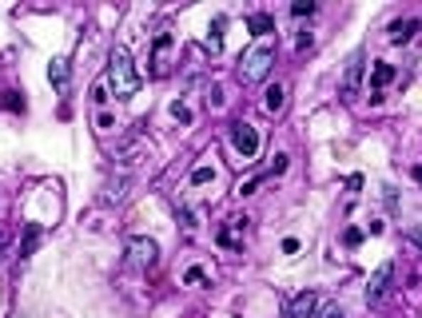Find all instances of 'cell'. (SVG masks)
<instances>
[{"label":"cell","mask_w":422,"mask_h":318,"mask_svg":"<svg viewBox=\"0 0 422 318\" xmlns=\"http://www.w3.org/2000/svg\"><path fill=\"white\" fill-rule=\"evenodd\" d=\"M422 28V20H414V16H406V20H394L391 24V32H386V40L391 44H411L414 40V32Z\"/></svg>","instance_id":"obj_8"},{"label":"cell","mask_w":422,"mask_h":318,"mask_svg":"<svg viewBox=\"0 0 422 318\" xmlns=\"http://www.w3.org/2000/svg\"><path fill=\"white\" fill-rule=\"evenodd\" d=\"M391 80H394V64H382V60H379V64H374V72H371V96H379V88H386V84H391Z\"/></svg>","instance_id":"obj_11"},{"label":"cell","mask_w":422,"mask_h":318,"mask_svg":"<svg viewBox=\"0 0 422 318\" xmlns=\"http://www.w3.org/2000/svg\"><path fill=\"white\" fill-rule=\"evenodd\" d=\"M291 12H295V16H311V12H315V4H311V0H295V4H291Z\"/></svg>","instance_id":"obj_18"},{"label":"cell","mask_w":422,"mask_h":318,"mask_svg":"<svg viewBox=\"0 0 422 318\" xmlns=\"http://www.w3.org/2000/svg\"><path fill=\"white\" fill-rule=\"evenodd\" d=\"M247 28L259 32V40H263L267 32H275V20H271V16H247Z\"/></svg>","instance_id":"obj_15"},{"label":"cell","mask_w":422,"mask_h":318,"mask_svg":"<svg viewBox=\"0 0 422 318\" xmlns=\"http://www.w3.org/2000/svg\"><path fill=\"white\" fill-rule=\"evenodd\" d=\"M283 168H287V155H283V151H279V155H275V163H271V175H279Z\"/></svg>","instance_id":"obj_24"},{"label":"cell","mask_w":422,"mask_h":318,"mask_svg":"<svg viewBox=\"0 0 422 318\" xmlns=\"http://www.w3.org/2000/svg\"><path fill=\"white\" fill-rule=\"evenodd\" d=\"M414 179H418V183H422V163H418V168H414Z\"/></svg>","instance_id":"obj_26"},{"label":"cell","mask_w":422,"mask_h":318,"mask_svg":"<svg viewBox=\"0 0 422 318\" xmlns=\"http://www.w3.org/2000/svg\"><path fill=\"white\" fill-rule=\"evenodd\" d=\"M315 314H319V295L315 290H299L287 302V318H315Z\"/></svg>","instance_id":"obj_7"},{"label":"cell","mask_w":422,"mask_h":318,"mask_svg":"<svg viewBox=\"0 0 422 318\" xmlns=\"http://www.w3.org/2000/svg\"><path fill=\"white\" fill-rule=\"evenodd\" d=\"M359 88H362V52H355L351 60H347V72H342V96L347 99H355L359 96Z\"/></svg>","instance_id":"obj_6"},{"label":"cell","mask_w":422,"mask_h":318,"mask_svg":"<svg viewBox=\"0 0 422 318\" xmlns=\"http://www.w3.org/2000/svg\"><path fill=\"white\" fill-rule=\"evenodd\" d=\"M359 243H362V231L351 227V231H347V247H359Z\"/></svg>","instance_id":"obj_22"},{"label":"cell","mask_w":422,"mask_h":318,"mask_svg":"<svg viewBox=\"0 0 422 318\" xmlns=\"http://www.w3.org/2000/svg\"><path fill=\"white\" fill-rule=\"evenodd\" d=\"M128 258L136 263V267H156L160 263V247L151 243V238H144V235H136V238H128Z\"/></svg>","instance_id":"obj_4"},{"label":"cell","mask_w":422,"mask_h":318,"mask_svg":"<svg viewBox=\"0 0 422 318\" xmlns=\"http://www.w3.org/2000/svg\"><path fill=\"white\" fill-rule=\"evenodd\" d=\"M108 88L120 99H128V96L140 92V76H136V64H131L128 48H112V56H108Z\"/></svg>","instance_id":"obj_2"},{"label":"cell","mask_w":422,"mask_h":318,"mask_svg":"<svg viewBox=\"0 0 422 318\" xmlns=\"http://www.w3.org/2000/svg\"><path fill=\"white\" fill-rule=\"evenodd\" d=\"M283 104H287V88H283V84H275V88H267V92H263V108L271 111V116H279V111H283Z\"/></svg>","instance_id":"obj_9"},{"label":"cell","mask_w":422,"mask_h":318,"mask_svg":"<svg viewBox=\"0 0 422 318\" xmlns=\"http://www.w3.org/2000/svg\"><path fill=\"white\" fill-rule=\"evenodd\" d=\"M183 278H188V283H203V270H200V267H191Z\"/></svg>","instance_id":"obj_25"},{"label":"cell","mask_w":422,"mask_h":318,"mask_svg":"<svg viewBox=\"0 0 422 318\" xmlns=\"http://www.w3.org/2000/svg\"><path fill=\"white\" fill-rule=\"evenodd\" d=\"M4 108H9V111H24V99H21V92H4Z\"/></svg>","instance_id":"obj_17"},{"label":"cell","mask_w":422,"mask_h":318,"mask_svg":"<svg viewBox=\"0 0 422 318\" xmlns=\"http://www.w3.org/2000/svg\"><path fill=\"white\" fill-rule=\"evenodd\" d=\"M391 278H394V263H382V267L371 275V283H367V302H371V307L386 298V290H391Z\"/></svg>","instance_id":"obj_5"},{"label":"cell","mask_w":422,"mask_h":318,"mask_svg":"<svg viewBox=\"0 0 422 318\" xmlns=\"http://www.w3.org/2000/svg\"><path fill=\"white\" fill-rule=\"evenodd\" d=\"M275 36H263V40H255L251 48L239 56V80L243 84H259L267 72H271V64H275Z\"/></svg>","instance_id":"obj_1"},{"label":"cell","mask_w":422,"mask_h":318,"mask_svg":"<svg viewBox=\"0 0 422 318\" xmlns=\"http://www.w3.org/2000/svg\"><path fill=\"white\" fill-rule=\"evenodd\" d=\"M211 179H215V171H211V168H195V171H191V187H203V183H211Z\"/></svg>","instance_id":"obj_16"},{"label":"cell","mask_w":422,"mask_h":318,"mask_svg":"<svg viewBox=\"0 0 422 318\" xmlns=\"http://www.w3.org/2000/svg\"><path fill=\"white\" fill-rule=\"evenodd\" d=\"M315 318H342V310H339V307H323Z\"/></svg>","instance_id":"obj_23"},{"label":"cell","mask_w":422,"mask_h":318,"mask_svg":"<svg viewBox=\"0 0 422 318\" xmlns=\"http://www.w3.org/2000/svg\"><path fill=\"white\" fill-rule=\"evenodd\" d=\"M36 243H40V223H28V231H24V243H21V258H28L32 251H36Z\"/></svg>","instance_id":"obj_12"},{"label":"cell","mask_w":422,"mask_h":318,"mask_svg":"<svg viewBox=\"0 0 422 318\" xmlns=\"http://www.w3.org/2000/svg\"><path fill=\"white\" fill-rule=\"evenodd\" d=\"M232 148L239 151V159H255V155H259V131H255V124L235 119V124H232Z\"/></svg>","instance_id":"obj_3"},{"label":"cell","mask_w":422,"mask_h":318,"mask_svg":"<svg viewBox=\"0 0 422 318\" xmlns=\"http://www.w3.org/2000/svg\"><path fill=\"white\" fill-rule=\"evenodd\" d=\"M171 48V36L168 32H160V36H156V56H151V64H156V76H160L163 72V52Z\"/></svg>","instance_id":"obj_14"},{"label":"cell","mask_w":422,"mask_h":318,"mask_svg":"<svg viewBox=\"0 0 422 318\" xmlns=\"http://www.w3.org/2000/svg\"><path fill=\"white\" fill-rule=\"evenodd\" d=\"M171 116L180 119V124H191V111L183 108V104H171Z\"/></svg>","instance_id":"obj_19"},{"label":"cell","mask_w":422,"mask_h":318,"mask_svg":"<svg viewBox=\"0 0 422 318\" xmlns=\"http://www.w3.org/2000/svg\"><path fill=\"white\" fill-rule=\"evenodd\" d=\"M48 80H52V88L60 92H68V60H52V68H48Z\"/></svg>","instance_id":"obj_10"},{"label":"cell","mask_w":422,"mask_h":318,"mask_svg":"<svg viewBox=\"0 0 422 318\" xmlns=\"http://www.w3.org/2000/svg\"><path fill=\"white\" fill-rule=\"evenodd\" d=\"M223 28H227V16H215V24H211V36H207V48H211V52L223 48Z\"/></svg>","instance_id":"obj_13"},{"label":"cell","mask_w":422,"mask_h":318,"mask_svg":"<svg viewBox=\"0 0 422 318\" xmlns=\"http://www.w3.org/2000/svg\"><path fill=\"white\" fill-rule=\"evenodd\" d=\"M311 44H315V36H311V32H299V40H295V48H311Z\"/></svg>","instance_id":"obj_21"},{"label":"cell","mask_w":422,"mask_h":318,"mask_svg":"<svg viewBox=\"0 0 422 318\" xmlns=\"http://www.w3.org/2000/svg\"><path fill=\"white\" fill-rule=\"evenodd\" d=\"M259 183H263L259 175H255V179H247V183H243V187H239V195H255V191H259Z\"/></svg>","instance_id":"obj_20"}]
</instances>
